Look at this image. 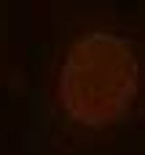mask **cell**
Instances as JSON below:
<instances>
[{
  "mask_svg": "<svg viewBox=\"0 0 145 155\" xmlns=\"http://www.w3.org/2000/svg\"><path fill=\"white\" fill-rule=\"evenodd\" d=\"M137 82L138 63L129 44L107 32H92L71 46L61 67L59 95L75 120L99 127L128 108Z\"/></svg>",
  "mask_w": 145,
  "mask_h": 155,
  "instance_id": "6da1fadb",
  "label": "cell"
}]
</instances>
